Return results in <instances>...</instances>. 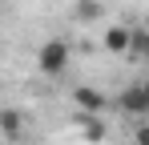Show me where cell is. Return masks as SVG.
I'll use <instances>...</instances> for the list:
<instances>
[{
	"label": "cell",
	"instance_id": "1",
	"mask_svg": "<svg viewBox=\"0 0 149 145\" xmlns=\"http://www.w3.org/2000/svg\"><path fill=\"white\" fill-rule=\"evenodd\" d=\"M36 69L45 72V77H61V72L69 69V40H61V36L45 40L40 52H36Z\"/></svg>",
	"mask_w": 149,
	"mask_h": 145
},
{
	"label": "cell",
	"instance_id": "2",
	"mask_svg": "<svg viewBox=\"0 0 149 145\" xmlns=\"http://www.w3.org/2000/svg\"><path fill=\"white\" fill-rule=\"evenodd\" d=\"M117 109H121V113H129V117H145V113H149V101H145V93H141V85H129V89H121V97H117Z\"/></svg>",
	"mask_w": 149,
	"mask_h": 145
},
{
	"label": "cell",
	"instance_id": "3",
	"mask_svg": "<svg viewBox=\"0 0 149 145\" xmlns=\"http://www.w3.org/2000/svg\"><path fill=\"white\" fill-rule=\"evenodd\" d=\"M129 40H133V28H121V24H113V28H105V36H101V48L105 52H129Z\"/></svg>",
	"mask_w": 149,
	"mask_h": 145
},
{
	"label": "cell",
	"instance_id": "4",
	"mask_svg": "<svg viewBox=\"0 0 149 145\" xmlns=\"http://www.w3.org/2000/svg\"><path fill=\"white\" fill-rule=\"evenodd\" d=\"M73 101H77L81 113H101V109H105V93H101V89H89V85H77Z\"/></svg>",
	"mask_w": 149,
	"mask_h": 145
},
{
	"label": "cell",
	"instance_id": "5",
	"mask_svg": "<svg viewBox=\"0 0 149 145\" xmlns=\"http://www.w3.org/2000/svg\"><path fill=\"white\" fill-rule=\"evenodd\" d=\"M77 125H81V137H85L89 145H101V141H105V121H101V113H81Z\"/></svg>",
	"mask_w": 149,
	"mask_h": 145
},
{
	"label": "cell",
	"instance_id": "6",
	"mask_svg": "<svg viewBox=\"0 0 149 145\" xmlns=\"http://www.w3.org/2000/svg\"><path fill=\"white\" fill-rule=\"evenodd\" d=\"M0 133L8 141H20L24 137V113L20 109H0Z\"/></svg>",
	"mask_w": 149,
	"mask_h": 145
},
{
	"label": "cell",
	"instance_id": "7",
	"mask_svg": "<svg viewBox=\"0 0 149 145\" xmlns=\"http://www.w3.org/2000/svg\"><path fill=\"white\" fill-rule=\"evenodd\" d=\"M101 12H105V8H101V0H77V4H73V16H77L81 24L101 20Z\"/></svg>",
	"mask_w": 149,
	"mask_h": 145
},
{
	"label": "cell",
	"instance_id": "8",
	"mask_svg": "<svg viewBox=\"0 0 149 145\" xmlns=\"http://www.w3.org/2000/svg\"><path fill=\"white\" fill-rule=\"evenodd\" d=\"M129 52H133V56H149V32H133Z\"/></svg>",
	"mask_w": 149,
	"mask_h": 145
},
{
	"label": "cell",
	"instance_id": "9",
	"mask_svg": "<svg viewBox=\"0 0 149 145\" xmlns=\"http://www.w3.org/2000/svg\"><path fill=\"white\" fill-rule=\"evenodd\" d=\"M133 145H149V125H137V133H133Z\"/></svg>",
	"mask_w": 149,
	"mask_h": 145
},
{
	"label": "cell",
	"instance_id": "10",
	"mask_svg": "<svg viewBox=\"0 0 149 145\" xmlns=\"http://www.w3.org/2000/svg\"><path fill=\"white\" fill-rule=\"evenodd\" d=\"M145 65H149V56H145Z\"/></svg>",
	"mask_w": 149,
	"mask_h": 145
}]
</instances>
